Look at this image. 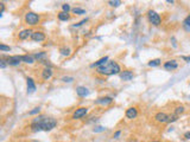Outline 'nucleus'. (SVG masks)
<instances>
[{"mask_svg": "<svg viewBox=\"0 0 190 142\" xmlns=\"http://www.w3.org/2000/svg\"><path fill=\"white\" fill-rule=\"evenodd\" d=\"M57 126V120L53 117H46L45 115H38L36 116L30 124L32 132H50Z\"/></svg>", "mask_w": 190, "mask_h": 142, "instance_id": "nucleus-1", "label": "nucleus"}, {"mask_svg": "<svg viewBox=\"0 0 190 142\" xmlns=\"http://www.w3.org/2000/svg\"><path fill=\"white\" fill-rule=\"evenodd\" d=\"M98 74L102 76H112V75H120L121 74V67L120 65L114 62V60H108L106 64L98 67Z\"/></svg>", "mask_w": 190, "mask_h": 142, "instance_id": "nucleus-2", "label": "nucleus"}, {"mask_svg": "<svg viewBox=\"0 0 190 142\" xmlns=\"http://www.w3.org/2000/svg\"><path fill=\"white\" fill-rule=\"evenodd\" d=\"M24 22L29 26H36L40 22V15L35 12H27L24 17Z\"/></svg>", "mask_w": 190, "mask_h": 142, "instance_id": "nucleus-3", "label": "nucleus"}, {"mask_svg": "<svg viewBox=\"0 0 190 142\" xmlns=\"http://www.w3.org/2000/svg\"><path fill=\"white\" fill-rule=\"evenodd\" d=\"M147 19H149L150 24H152L153 26H159L160 24H162V17H160V14L158 12L153 11V10H150L147 12Z\"/></svg>", "mask_w": 190, "mask_h": 142, "instance_id": "nucleus-4", "label": "nucleus"}, {"mask_svg": "<svg viewBox=\"0 0 190 142\" xmlns=\"http://www.w3.org/2000/svg\"><path fill=\"white\" fill-rule=\"evenodd\" d=\"M88 114V108L87 107H81V108H77L74 114H73V120H80V119H82L86 115Z\"/></svg>", "mask_w": 190, "mask_h": 142, "instance_id": "nucleus-5", "label": "nucleus"}, {"mask_svg": "<svg viewBox=\"0 0 190 142\" xmlns=\"http://www.w3.org/2000/svg\"><path fill=\"white\" fill-rule=\"evenodd\" d=\"M169 116L170 115H167V112H158L156 115H154V121L156 122H158V123H167V121H169Z\"/></svg>", "mask_w": 190, "mask_h": 142, "instance_id": "nucleus-6", "label": "nucleus"}, {"mask_svg": "<svg viewBox=\"0 0 190 142\" xmlns=\"http://www.w3.org/2000/svg\"><path fill=\"white\" fill-rule=\"evenodd\" d=\"M7 64L8 65H11V67H18L20 63H22V56H18V55H15V56H8L7 58Z\"/></svg>", "mask_w": 190, "mask_h": 142, "instance_id": "nucleus-7", "label": "nucleus"}, {"mask_svg": "<svg viewBox=\"0 0 190 142\" xmlns=\"http://www.w3.org/2000/svg\"><path fill=\"white\" fill-rule=\"evenodd\" d=\"M31 40L36 42V43H40V42L45 40V33L42 31H33V33L31 36Z\"/></svg>", "mask_w": 190, "mask_h": 142, "instance_id": "nucleus-8", "label": "nucleus"}, {"mask_svg": "<svg viewBox=\"0 0 190 142\" xmlns=\"http://www.w3.org/2000/svg\"><path fill=\"white\" fill-rule=\"evenodd\" d=\"M163 67H164L167 71H174V70H176V69L178 67V63H177V60H175V59L167 60V62L163 64Z\"/></svg>", "mask_w": 190, "mask_h": 142, "instance_id": "nucleus-9", "label": "nucleus"}, {"mask_svg": "<svg viewBox=\"0 0 190 142\" xmlns=\"http://www.w3.org/2000/svg\"><path fill=\"white\" fill-rule=\"evenodd\" d=\"M125 116H126V119H129V120H134V119H137L138 109L136 107H131V108H129V109L126 110Z\"/></svg>", "mask_w": 190, "mask_h": 142, "instance_id": "nucleus-10", "label": "nucleus"}, {"mask_svg": "<svg viewBox=\"0 0 190 142\" xmlns=\"http://www.w3.org/2000/svg\"><path fill=\"white\" fill-rule=\"evenodd\" d=\"M133 77H134V74L131 70H124V71H121V74H120V78H121V81H124V82L132 81Z\"/></svg>", "mask_w": 190, "mask_h": 142, "instance_id": "nucleus-11", "label": "nucleus"}, {"mask_svg": "<svg viewBox=\"0 0 190 142\" xmlns=\"http://www.w3.org/2000/svg\"><path fill=\"white\" fill-rule=\"evenodd\" d=\"M113 98L111 96H105V97H99L95 101V104H100V105H109L113 103Z\"/></svg>", "mask_w": 190, "mask_h": 142, "instance_id": "nucleus-12", "label": "nucleus"}, {"mask_svg": "<svg viewBox=\"0 0 190 142\" xmlns=\"http://www.w3.org/2000/svg\"><path fill=\"white\" fill-rule=\"evenodd\" d=\"M26 87H27V94H32V92H35L36 89H37L36 83L33 81V78H31V77L26 78Z\"/></svg>", "mask_w": 190, "mask_h": 142, "instance_id": "nucleus-13", "label": "nucleus"}, {"mask_svg": "<svg viewBox=\"0 0 190 142\" xmlns=\"http://www.w3.org/2000/svg\"><path fill=\"white\" fill-rule=\"evenodd\" d=\"M32 33H33V31L31 30V29H25V30H22L19 33H18V38H19L20 40H25V39L31 38Z\"/></svg>", "mask_w": 190, "mask_h": 142, "instance_id": "nucleus-14", "label": "nucleus"}, {"mask_svg": "<svg viewBox=\"0 0 190 142\" xmlns=\"http://www.w3.org/2000/svg\"><path fill=\"white\" fill-rule=\"evenodd\" d=\"M53 69L51 67H44L43 69V71H42V78L44 79V81H48V79H50L51 77H53Z\"/></svg>", "mask_w": 190, "mask_h": 142, "instance_id": "nucleus-15", "label": "nucleus"}, {"mask_svg": "<svg viewBox=\"0 0 190 142\" xmlns=\"http://www.w3.org/2000/svg\"><path fill=\"white\" fill-rule=\"evenodd\" d=\"M76 94H77L80 97H86V96L89 95V90H88V88H86V87L80 85V87L76 88Z\"/></svg>", "mask_w": 190, "mask_h": 142, "instance_id": "nucleus-16", "label": "nucleus"}, {"mask_svg": "<svg viewBox=\"0 0 190 142\" xmlns=\"http://www.w3.org/2000/svg\"><path fill=\"white\" fill-rule=\"evenodd\" d=\"M36 58L33 57V55H23L22 56V62L25 63V64H33L35 63Z\"/></svg>", "mask_w": 190, "mask_h": 142, "instance_id": "nucleus-17", "label": "nucleus"}, {"mask_svg": "<svg viewBox=\"0 0 190 142\" xmlns=\"http://www.w3.org/2000/svg\"><path fill=\"white\" fill-rule=\"evenodd\" d=\"M109 60V58L107 57V56H105V57H102V58H100L98 62H95V63H93L91 65V67H100L101 65H103V64H106L107 62Z\"/></svg>", "mask_w": 190, "mask_h": 142, "instance_id": "nucleus-18", "label": "nucleus"}, {"mask_svg": "<svg viewBox=\"0 0 190 142\" xmlns=\"http://www.w3.org/2000/svg\"><path fill=\"white\" fill-rule=\"evenodd\" d=\"M57 18H58V20H61V22H68L69 19H70V14L61 11V12L57 14Z\"/></svg>", "mask_w": 190, "mask_h": 142, "instance_id": "nucleus-19", "label": "nucleus"}, {"mask_svg": "<svg viewBox=\"0 0 190 142\" xmlns=\"http://www.w3.org/2000/svg\"><path fill=\"white\" fill-rule=\"evenodd\" d=\"M160 64H162V59H160V58L152 59V60H150V62L147 63V65H149L150 67H159Z\"/></svg>", "mask_w": 190, "mask_h": 142, "instance_id": "nucleus-20", "label": "nucleus"}, {"mask_svg": "<svg viewBox=\"0 0 190 142\" xmlns=\"http://www.w3.org/2000/svg\"><path fill=\"white\" fill-rule=\"evenodd\" d=\"M60 52H61L62 56H64V57H69V56L71 55V50H70V47L63 46V47L60 49Z\"/></svg>", "mask_w": 190, "mask_h": 142, "instance_id": "nucleus-21", "label": "nucleus"}, {"mask_svg": "<svg viewBox=\"0 0 190 142\" xmlns=\"http://www.w3.org/2000/svg\"><path fill=\"white\" fill-rule=\"evenodd\" d=\"M182 26H183V29L185 31H188L189 32L190 31V14L183 20V22H182Z\"/></svg>", "mask_w": 190, "mask_h": 142, "instance_id": "nucleus-22", "label": "nucleus"}, {"mask_svg": "<svg viewBox=\"0 0 190 142\" xmlns=\"http://www.w3.org/2000/svg\"><path fill=\"white\" fill-rule=\"evenodd\" d=\"M33 57L36 58L37 60H45V57H46V52H44V51H40V52H37L33 55Z\"/></svg>", "mask_w": 190, "mask_h": 142, "instance_id": "nucleus-23", "label": "nucleus"}, {"mask_svg": "<svg viewBox=\"0 0 190 142\" xmlns=\"http://www.w3.org/2000/svg\"><path fill=\"white\" fill-rule=\"evenodd\" d=\"M185 112V108H184V105H177L175 108V110H174V114H176V115H181V114H183V112Z\"/></svg>", "mask_w": 190, "mask_h": 142, "instance_id": "nucleus-24", "label": "nucleus"}, {"mask_svg": "<svg viewBox=\"0 0 190 142\" xmlns=\"http://www.w3.org/2000/svg\"><path fill=\"white\" fill-rule=\"evenodd\" d=\"M71 12L74 13V14H77V15H81V14H86V10L81 7H75L71 10Z\"/></svg>", "mask_w": 190, "mask_h": 142, "instance_id": "nucleus-25", "label": "nucleus"}, {"mask_svg": "<svg viewBox=\"0 0 190 142\" xmlns=\"http://www.w3.org/2000/svg\"><path fill=\"white\" fill-rule=\"evenodd\" d=\"M121 4L122 2L120 0H109V1H108V5H109L111 7H119Z\"/></svg>", "mask_w": 190, "mask_h": 142, "instance_id": "nucleus-26", "label": "nucleus"}, {"mask_svg": "<svg viewBox=\"0 0 190 142\" xmlns=\"http://www.w3.org/2000/svg\"><path fill=\"white\" fill-rule=\"evenodd\" d=\"M178 115H176V114H172V115H170L169 116V121H167V123H172V122H176V121L178 120Z\"/></svg>", "mask_w": 190, "mask_h": 142, "instance_id": "nucleus-27", "label": "nucleus"}, {"mask_svg": "<svg viewBox=\"0 0 190 142\" xmlns=\"http://www.w3.org/2000/svg\"><path fill=\"white\" fill-rule=\"evenodd\" d=\"M39 112H40V108H39V107H36V108H33L32 110L29 112V115H30V116H32V115H37L38 116Z\"/></svg>", "mask_w": 190, "mask_h": 142, "instance_id": "nucleus-28", "label": "nucleus"}, {"mask_svg": "<svg viewBox=\"0 0 190 142\" xmlns=\"http://www.w3.org/2000/svg\"><path fill=\"white\" fill-rule=\"evenodd\" d=\"M71 10H73V8L70 7V5H69V4H63V5H62V11H63V12H65V13H69Z\"/></svg>", "mask_w": 190, "mask_h": 142, "instance_id": "nucleus-29", "label": "nucleus"}, {"mask_svg": "<svg viewBox=\"0 0 190 142\" xmlns=\"http://www.w3.org/2000/svg\"><path fill=\"white\" fill-rule=\"evenodd\" d=\"M0 51L1 52H7V51H11V47L5 44H0Z\"/></svg>", "mask_w": 190, "mask_h": 142, "instance_id": "nucleus-30", "label": "nucleus"}, {"mask_svg": "<svg viewBox=\"0 0 190 142\" xmlns=\"http://www.w3.org/2000/svg\"><path fill=\"white\" fill-rule=\"evenodd\" d=\"M106 128L102 127V126H98V127H94L93 129V133H101V132H105Z\"/></svg>", "mask_w": 190, "mask_h": 142, "instance_id": "nucleus-31", "label": "nucleus"}, {"mask_svg": "<svg viewBox=\"0 0 190 142\" xmlns=\"http://www.w3.org/2000/svg\"><path fill=\"white\" fill-rule=\"evenodd\" d=\"M62 81L64 83H71L74 81V77H71V76H64V77H62Z\"/></svg>", "mask_w": 190, "mask_h": 142, "instance_id": "nucleus-32", "label": "nucleus"}, {"mask_svg": "<svg viewBox=\"0 0 190 142\" xmlns=\"http://www.w3.org/2000/svg\"><path fill=\"white\" fill-rule=\"evenodd\" d=\"M87 22H88V18H86V19L81 20L80 22H77V24H75V25H73V27H78V26H82V25H83V24H86Z\"/></svg>", "mask_w": 190, "mask_h": 142, "instance_id": "nucleus-33", "label": "nucleus"}, {"mask_svg": "<svg viewBox=\"0 0 190 142\" xmlns=\"http://www.w3.org/2000/svg\"><path fill=\"white\" fill-rule=\"evenodd\" d=\"M6 67H7V60H5L4 58L0 59V67H1V69H5Z\"/></svg>", "mask_w": 190, "mask_h": 142, "instance_id": "nucleus-34", "label": "nucleus"}, {"mask_svg": "<svg viewBox=\"0 0 190 142\" xmlns=\"http://www.w3.org/2000/svg\"><path fill=\"white\" fill-rule=\"evenodd\" d=\"M0 7H1V11H0V17H2V14H4V11H5V4H4V2H0Z\"/></svg>", "mask_w": 190, "mask_h": 142, "instance_id": "nucleus-35", "label": "nucleus"}, {"mask_svg": "<svg viewBox=\"0 0 190 142\" xmlns=\"http://www.w3.org/2000/svg\"><path fill=\"white\" fill-rule=\"evenodd\" d=\"M121 135V130H118V132H115L113 135V137L114 139H119V136Z\"/></svg>", "mask_w": 190, "mask_h": 142, "instance_id": "nucleus-36", "label": "nucleus"}, {"mask_svg": "<svg viewBox=\"0 0 190 142\" xmlns=\"http://www.w3.org/2000/svg\"><path fill=\"white\" fill-rule=\"evenodd\" d=\"M181 58H182L184 62H187V63H189L190 62V56H182Z\"/></svg>", "mask_w": 190, "mask_h": 142, "instance_id": "nucleus-37", "label": "nucleus"}, {"mask_svg": "<svg viewBox=\"0 0 190 142\" xmlns=\"http://www.w3.org/2000/svg\"><path fill=\"white\" fill-rule=\"evenodd\" d=\"M184 139L185 140H190V130L187 132V133H184Z\"/></svg>", "mask_w": 190, "mask_h": 142, "instance_id": "nucleus-38", "label": "nucleus"}, {"mask_svg": "<svg viewBox=\"0 0 190 142\" xmlns=\"http://www.w3.org/2000/svg\"><path fill=\"white\" fill-rule=\"evenodd\" d=\"M171 40H172V44H174V46L175 47H177V43H176V39L174 37H171Z\"/></svg>", "mask_w": 190, "mask_h": 142, "instance_id": "nucleus-39", "label": "nucleus"}, {"mask_svg": "<svg viewBox=\"0 0 190 142\" xmlns=\"http://www.w3.org/2000/svg\"><path fill=\"white\" fill-rule=\"evenodd\" d=\"M167 4H174V2H175V1H174V0H167Z\"/></svg>", "mask_w": 190, "mask_h": 142, "instance_id": "nucleus-40", "label": "nucleus"}, {"mask_svg": "<svg viewBox=\"0 0 190 142\" xmlns=\"http://www.w3.org/2000/svg\"><path fill=\"white\" fill-rule=\"evenodd\" d=\"M30 142H39V141H38V140H31Z\"/></svg>", "mask_w": 190, "mask_h": 142, "instance_id": "nucleus-41", "label": "nucleus"}, {"mask_svg": "<svg viewBox=\"0 0 190 142\" xmlns=\"http://www.w3.org/2000/svg\"><path fill=\"white\" fill-rule=\"evenodd\" d=\"M151 142H160V141H151Z\"/></svg>", "mask_w": 190, "mask_h": 142, "instance_id": "nucleus-42", "label": "nucleus"}, {"mask_svg": "<svg viewBox=\"0 0 190 142\" xmlns=\"http://www.w3.org/2000/svg\"><path fill=\"white\" fill-rule=\"evenodd\" d=\"M189 98H190V96H189Z\"/></svg>", "mask_w": 190, "mask_h": 142, "instance_id": "nucleus-43", "label": "nucleus"}]
</instances>
